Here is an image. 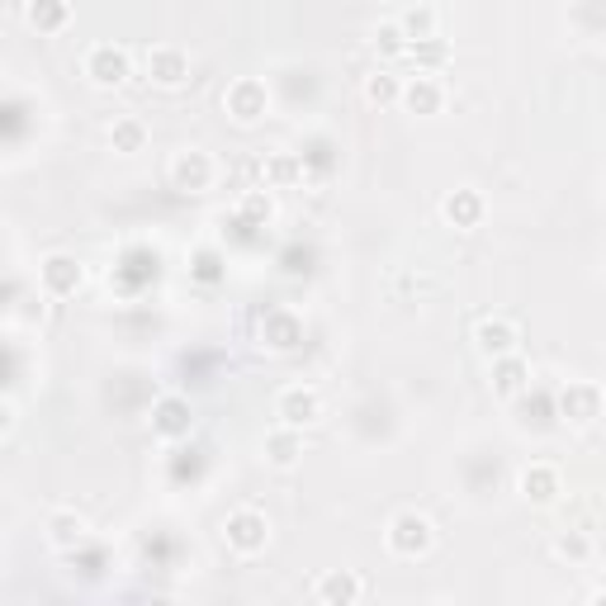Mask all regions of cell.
Instances as JSON below:
<instances>
[{
    "mask_svg": "<svg viewBox=\"0 0 606 606\" xmlns=\"http://www.w3.org/2000/svg\"><path fill=\"white\" fill-rule=\"evenodd\" d=\"M384 545L394 559H422V555H432V545H436V526L426 522L422 512H398L384 531Z\"/></svg>",
    "mask_w": 606,
    "mask_h": 606,
    "instance_id": "6da1fadb",
    "label": "cell"
},
{
    "mask_svg": "<svg viewBox=\"0 0 606 606\" xmlns=\"http://www.w3.org/2000/svg\"><path fill=\"white\" fill-rule=\"evenodd\" d=\"M223 541L233 555L252 559L271 545V522H265V512H256V507H238V512H228V522H223Z\"/></svg>",
    "mask_w": 606,
    "mask_h": 606,
    "instance_id": "7a4b0ae2",
    "label": "cell"
},
{
    "mask_svg": "<svg viewBox=\"0 0 606 606\" xmlns=\"http://www.w3.org/2000/svg\"><path fill=\"white\" fill-rule=\"evenodd\" d=\"M81 71L91 85H100V91H119V85L133 77V58H129V48H119V43H95L85 52Z\"/></svg>",
    "mask_w": 606,
    "mask_h": 606,
    "instance_id": "3957f363",
    "label": "cell"
},
{
    "mask_svg": "<svg viewBox=\"0 0 606 606\" xmlns=\"http://www.w3.org/2000/svg\"><path fill=\"white\" fill-rule=\"evenodd\" d=\"M223 110H228L233 123L252 129V123H261L265 114H271V91H265V81H256V77H238L223 91Z\"/></svg>",
    "mask_w": 606,
    "mask_h": 606,
    "instance_id": "277c9868",
    "label": "cell"
},
{
    "mask_svg": "<svg viewBox=\"0 0 606 606\" xmlns=\"http://www.w3.org/2000/svg\"><path fill=\"white\" fill-rule=\"evenodd\" d=\"M602 407H606V394H602V384H593V380H568L559 388V398H555V413L568 426H593L602 417Z\"/></svg>",
    "mask_w": 606,
    "mask_h": 606,
    "instance_id": "5b68a950",
    "label": "cell"
},
{
    "mask_svg": "<svg viewBox=\"0 0 606 606\" xmlns=\"http://www.w3.org/2000/svg\"><path fill=\"white\" fill-rule=\"evenodd\" d=\"M85 284V265L77 256H67V252H52L39 261V290L48 299H71Z\"/></svg>",
    "mask_w": 606,
    "mask_h": 606,
    "instance_id": "8992f818",
    "label": "cell"
},
{
    "mask_svg": "<svg viewBox=\"0 0 606 606\" xmlns=\"http://www.w3.org/2000/svg\"><path fill=\"white\" fill-rule=\"evenodd\" d=\"M275 417L284 422V426H317L323 422V394H317L313 384H290L284 394L275 398Z\"/></svg>",
    "mask_w": 606,
    "mask_h": 606,
    "instance_id": "52a82bcc",
    "label": "cell"
},
{
    "mask_svg": "<svg viewBox=\"0 0 606 606\" xmlns=\"http://www.w3.org/2000/svg\"><path fill=\"white\" fill-rule=\"evenodd\" d=\"M213 175H219V166H213V156L200 152V148H185L171 156V185L185 190V194H204L213 185Z\"/></svg>",
    "mask_w": 606,
    "mask_h": 606,
    "instance_id": "ba28073f",
    "label": "cell"
},
{
    "mask_svg": "<svg viewBox=\"0 0 606 606\" xmlns=\"http://www.w3.org/2000/svg\"><path fill=\"white\" fill-rule=\"evenodd\" d=\"M152 432L162 441H185L194 432V407L181 394H162L152 403Z\"/></svg>",
    "mask_w": 606,
    "mask_h": 606,
    "instance_id": "9c48e42d",
    "label": "cell"
},
{
    "mask_svg": "<svg viewBox=\"0 0 606 606\" xmlns=\"http://www.w3.org/2000/svg\"><path fill=\"white\" fill-rule=\"evenodd\" d=\"M148 81L162 85V91H181V85L190 81V58L181 48H171V43L152 48L148 52Z\"/></svg>",
    "mask_w": 606,
    "mask_h": 606,
    "instance_id": "30bf717a",
    "label": "cell"
},
{
    "mask_svg": "<svg viewBox=\"0 0 606 606\" xmlns=\"http://www.w3.org/2000/svg\"><path fill=\"white\" fill-rule=\"evenodd\" d=\"M484 213H488V204H484V194L478 190H451L441 200V219L451 228H459V233H474V228L484 223Z\"/></svg>",
    "mask_w": 606,
    "mask_h": 606,
    "instance_id": "8fae6325",
    "label": "cell"
},
{
    "mask_svg": "<svg viewBox=\"0 0 606 606\" xmlns=\"http://www.w3.org/2000/svg\"><path fill=\"white\" fill-rule=\"evenodd\" d=\"M261 342L265 351H275V355H290L303 346V323L290 313V309H275V313H265V323H261Z\"/></svg>",
    "mask_w": 606,
    "mask_h": 606,
    "instance_id": "7c38bea8",
    "label": "cell"
},
{
    "mask_svg": "<svg viewBox=\"0 0 606 606\" xmlns=\"http://www.w3.org/2000/svg\"><path fill=\"white\" fill-rule=\"evenodd\" d=\"M474 346L484 351L488 361H497V355H512L522 346V332H516L512 317H484V323L474 327Z\"/></svg>",
    "mask_w": 606,
    "mask_h": 606,
    "instance_id": "4fadbf2b",
    "label": "cell"
},
{
    "mask_svg": "<svg viewBox=\"0 0 606 606\" xmlns=\"http://www.w3.org/2000/svg\"><path fill=\"white\" fill-rule=\"evenodd\" d=\"M526 388H531V365L516 351L512 355H497V361H493V394L512 403V398H522Z\"/></svg>",
    "mask_w": 606,
    "mask_h": 606,
    "instance_id": "5bb4252c",
    "label": "cell"
},
{
    "mask_svg": "<svg viewBox=\"0 0 606 606\" xmlns=\"http://www.w3.org/2000/svg\"><path fill=\"white\" fill-rule=\"evenodd\" d=\"M313 597L323 602V606H351V602H361V597H365V583L355 578L351 568H332V574L317 578Z\"/></svg>",
    "mask_w": 606,
    "mask_h": 606,
    "instance_id": "9a60e30c",
    "label": "cell"
},
{
    "mask_svg": "<svg viewBox=\"0 0 606 606\" xmlns=\"http://www.w3.org/2000/svg\"><path fill=\"white\" fill-rule=\"evenodd\" d=\"M441 104H445V85H441L436 77H413V81H403V110H407V114L432 119V114H441Z\"/></svg>",
    "mask_w": 606,
    "mask_h": 606,
    "instance_id": "2e32d148",
    "label": "cell"
},
{
    "mask_svg": "<svg viewBox=\"0 0 606 606\" xmlns=\"http://www.w3.org/2000/svg\"><path fill=\"white\" fill-rule=\"evenodd\" d=\"M271 219H275V204L265 190H246L233 204V228H242V233H261V228H271Z\"/></svg>",
    "mask_w": 606,
    "mask_h": 606,
    "instance_id": "e0dca14e",
    "label": "cell"
},
{
    "mask_svg": "<svg viewBox=\"0 0 606 606\" xmlns=\"http://www.w3.org/2000/svg\"><path fill=\"white\" fill-rule=\"evenodd\" d=\"M265 465H275V469H294L299 465V455H303V436H299V426H275L271 436H265Z\"/></svg>",
    "mask_w": 606,
    "mask_h": 606,
    "instance_id": "ac0fdd59",
    "label": "cell"
},
{
    "mask_svg": "<svg viewBox=\"0 0 606 606\" xmlns=\"http://www.w3.org/2000/svg\"><path fill=\"white\" fill-rule=\"evenodd\" d=\"M48 545L62 549V555H77V549L85 545V522L77 512H52L48 516Z\"/></svg>",
    "mask_w": 606,
    "mask_h": 606,
    "instance_id": "d6986e66",
    "label": "cell"
},
{
    "mask_svg": "<svg viewBox=\"0 0 606 606\" xmlns=\"http://www.w3.org/2000/svg\"><path fill=\"white\" fill-rule=\"evenodd\" d=\"M516 488H522V497H526V503H555V497H559V469L555 465H531V469H522V484H516Z\"/></svg>",
    "mask_w": 606,
    "mask_h": 606,
    "instance_id": "ffe728a7",
    "label": "cell"
},
{
    "mask_svg": "<svg viewBox=\"0 0 606 606\" xmlns=\"http://www.w3.org/2000/svg\"><path fill=\"white\" fill-rule=\"evenodd\" d=\"M24 20H29V29H39V33H62L71 24V6H67V0H29Z\"/></svg>",
    "mask_w": 606,
    "mask_h": 606,
    "instance_id": "44dd1931",
    "label": "cell"
},
{
    "mask_svg": "<svg viewBox=\"0 0 606 606\" xmlns=\"http://www.w3.org/2000/svg\"><path fill=\"white\" fill-rule=\"evenodd\" d=\"M190 275L200 280V284H219V280L228 275V256H223L213 242L194 246V252H190Z\"/></svg>",
    "mask_w": 606,
    "mask_h": 606,
    "instance_id": "7402d4cb",
    "label": "cell"
},
{
    "mask_svg": "<svg viewBox=\"0 0 606 606\" xmlns=\"http://www.w3.org/2000/svg\"><path fill=\"white\" fill-rule=\"evenodd\" d=\"M398 24L407 33V43H426V39H436V10L432 6H413V10H403L398 14Z\"/></svg>",
    "mask_w": 606,
    "mask_h": 606,
    "instance_id": "603a6c76",
    "label": "cell"
},
{
    "mask_svg": "<svg viewBox=\"0 0 606 606\" xmlns=\"http://www.w3.org/2000/svg\"><path fill=\"white\" fill-rule=\"evenodd\" d=\"M110 148L123 152V156H133V152L148 148V129H142L138 119H114L110 123Z\"/></svg>",
    "mask_w": 606,
    "mask_h": 606,
    "instance_id": "cb8c5ba5",
    "label": "cell"
},
{
    "mask_svg": "<svg viewBox=\"0 0 606 606\" xmlns=\"http://www.w3.org/2000/svg\"><path fill=\"white\" fill-rule=\"evenodd\" d=\"M365 100L380 104V110H388V104H403V81L388 77V71H374V77H365Z\"/></svg>",
    "mask_w": 606,
    "mask_h": 606,
    "instance_id": "d4e9b609",
    "label": "cell"
},
{
    "mask_svg": "<svg viewBox=\"0 0 606 606\" xmlns=\"http://www.w3.org/2000/svg\"><path fill=\"white\" fill-rule=\"evenodd\" d=\"M303 156H294V152H275L271 162H265V181L271 185H294V181H303Z\"/></svg>",
    "mask_w": 606,
    "mask_h": 606,
    "instance_id": "484cf974",
    "label": "cell"
},
{
    "mask_svg": "<svg viewBox=\"0 0 606 606\" xmlns=\"http://www.w3.org/2000/svg\"><path fill=\"white\" fill-rule=\"evenodd\" d=\"M374 48H380L384 58H398V52H413V43H407V33H403V24H398V20H388V24L374 29Z\"/></svg>",
    "mask_w": 606,
    "mask_h": 606,
    "instance_id": "4316f807",
    "label": "cell"
},
{
    "mask_svg": "<svg viewBox=\"0 0 606 606\" xmlns=\"http://www.w3.org/2000/svg\"><path fill=\"white\" fill-rule=\"evenodd\" d=\"M555 555H559L564 564H587V555H593V541H587L583 531H568V536L555 541Z\"/></svg>",
    "mask_w": 606,
    "mask_h": 606,
    "instance_id": "83f0119b",
    "label": "cell"
}]
</instances>
